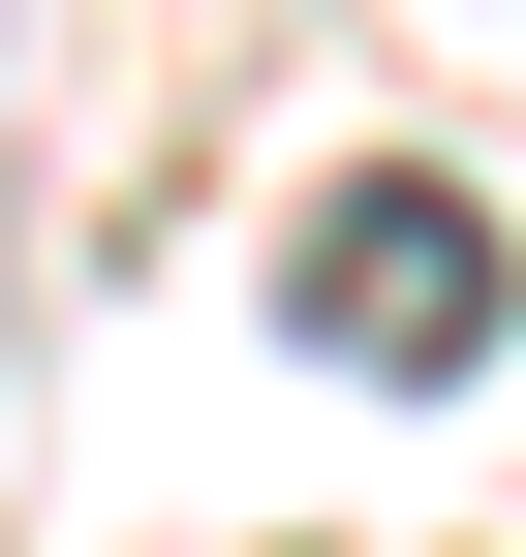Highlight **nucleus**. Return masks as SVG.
Segmentation results:
<instances>
[{
    "instance_id": "f257e3e1",
    "label": "nucleus",
    "mask_w": 526,
    "mask_h": 557,
    "mask_svg": "<svg viewBox=\"0 0 526 557\" xmlns=\"http://www.w3.org/2000/svg\"><path fill=\"white\" fill-rule=\"evenodd\" d=\"M496 310H526V278H496V218H465V186H434V156H372V186H310V248H279V341H310V372H496Z\"/></svg>"
}]
</instances>
